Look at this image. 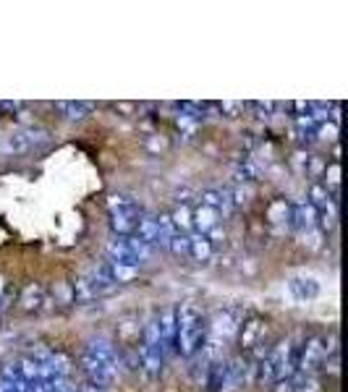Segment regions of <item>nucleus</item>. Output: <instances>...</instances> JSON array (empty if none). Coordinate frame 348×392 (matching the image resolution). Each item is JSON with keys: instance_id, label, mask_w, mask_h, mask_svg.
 <instances>
[{"instance_id": "7", "label": "nucleus", "mask_w": 348, "mask_h": 392, "mask_svg": "<svg viewBox=\"0 0 348 392\" xmlns=\"http://www.w3.org/2000/svg\"><path fill=\"white\" fill-rule=\"evenodd\" d=\"M202 204L204 206H209V209H215V212H223V215H228L230 212V206H233V199H230V191H220V188H204L202 191Z\"/></svg>"}, {"instance_id": "14", "label": "nucleus", "mask_w": 348, "mask_h": 392, "mask_svg": "<svg viewBox=\"0 0 348 392\" xmlns=\"http://www.w3.org/2000/svg\"><path fill=\"white\" fill-rule=\"evenodd\" d=\"M108 209L110 215H116V212H141L139 202L131 194H113L108 199Z\"/></svg>"}, {"instance_id": "17", "label": "nucleus", "mask_w": 348, "mask_h": 392, "mask_svg": "<svg viewBox=\"0 0 348 392\" xmlns=\"http://www.w3.org/2000/svg\"><path fill=\"white\" fill-rule=\"evenodd\" d=\"M173 235H176V227H173V223H170V215H158V238H155V246L168 248Z\"/></svg>"}, {"instance_id": "22", "label": "nucleus", "mask_w": 348, "mask_h": 392, "mask_svg": "<svg viewBox=\"0 0 348 392\" xmlns=\"http://www.w3.org/2000/svg\"><path fill=\"white\" fill-rule=\"evenodd\" d=\"M168 248L173 251V256L186 259V256H189V235H186V233H176L173 238H170Z\"/></svg>"}, {"instance_id": "24", "label": "nucleus", "mask_w": 348, "mask_h": 392, "mask_svg": "<svg viewBox=\"0 0 348 392\" xmlns=\"http://www.w3.org/2000/svg\"><path fill=\"white\" fill-rule=\"evenodd\" d=\"M220 110H223V113H228V115L233 118L241 110V105H239V102H223V105H220Z\"/></svg>"}, {"instance_id": "3", "label": "nucleus", "mask_w": 348, "mask_h": 392, "mask_svg": "<svg viewBox=\"0 0 348 392\" xmlns=\"http://www.w3.org/2000/svg\"><path fill=\"white\" fill-rule=\"evenodd\" d=\"M79 361H81V369H84V374H87V379H90V382H97V384H102V387H108V384L118 377L120 363L105 361V358H99V356L90 353L87 348L81 351Z\"/></svg>"}, {"instance_id": "18", "label": "nucleus", "mask_w": 348, "mask_h": 392, "mask_svg": "<svg viewBox=\"0 0 348 392\" xmlns=\"http://www.w3.org/2000/svg\"><path fill=\"white\" fill-rule=\"evenodd\" d=\"M291 384H293V392H322L314 374H293Z\"/></svg>"}, {"instance_id": "10", "label": "nucleus", "mask_w": 348, "mask_h": 392, "mask_svg": "<svg viewBox=\"0 0 348 392\" xmlns=\"http://www.w3.org/2000/svg\"><path fill=\"white\" fill-rule=\"evenodd\" d=\"M288 288L296 301H312V298L319 295V283L314 277H293L288 283Z\"/></svg>"}, {"instance_id": "16", "label": "nucleus", "mask_w": 348, "mask_h": 392, "mask_svg": "<svg viewBox=\"0 0 348 392\" xmlns=\"http://www.w3.org/2000/svg\"><path fill=\"white\" fill-rule=\"evenodd\" d=\"M170 223H173V227H176V233H186L189 235V230L194 227V223H191V206L189 204H181L173 215H170Z\"/></svg>"}, {"instance_id": "11", "label": "nucleus", "mask_w": 348, "mask_h": 392, "mask_svg": "<svg viewBox=\"0 0 348 392\" xmlns=\"http://www.w3.org/2000/svg\"><path fill=\"white\" fill-rule=\"evenodd\" d=\"M139 241L144 244L155 246V238H158V215H149V212H141L139 220H137V227H134V233Z\"/></svg>"}, {"instance_id": "9", "label": "nucleus", "mask_w": 348, "mask_h": 392, "mask_svg": "<svg viewBox=\"0 0 348 392\" xmlns=\"http://www.w3.org/2000/svg\"><path fill=\"white\" fill-rule=\"evenodd\" d=\"M259 335H262V319L251 316V319H246V322H241V327H239V343H241V348H244V351H251V348H257Z\"/></svg>"}, {"instance_id": "23", "label": "nucleus", "mask_w": 348, "mask_h": 392, "mask_svg": "<svg viewBox=\"0 0 348 392\" xmlns=\"http://www.w3.org/2000/svg\"><path fill=\"white\" fill-rule=\"evenodd\" d=\"M8 301H11V288L6 283V277H0V312L8 306Z\"/></svg>"}, {"instance_id": "5", "label": "nucleus", "mask_w": 348, "mask_h": 392, "mask_svg": "<svg viewBox=\"0 0 348 392\" xmlns=\"http://www.w3.org/2000/svg\"><path fill=\"white\" fill-rule=\"evenodd\" d=\"M105 254H108L110 265L131 267V270L139 267V259L131 254V248L126 246V235H110V241L105 244Z\"/></svg>"}, {"instance_id": "6", "label": "nucleus", "mask_w": 348, "mask_h": 392, "mask_svg": "<svg viewBox=\"0 0 348 392\" xmlns=\"http://www.w3.org/2000/svg\"><path fill=\"white\" fill-rule=\"evenodd\" d=\"M19 304L24 312H42L45 304H48V293H45V288L40 283H29L21 288Z\"/></svg>"}, {"instance_id": "26", "label": "nucleus", "mask_w": 348, "mask_h": 392, "mask_svg": "<svg viewBox=\"0 0 348 392\" xmlns=\"http://www.w3.org/2000/svg\"><path fill=\"white\" fill-rule=\"evenodd\" d=\"M19 108H21L19 102H0V110H3V113H16Z\"/></svg>"}, {"instance_id": "1", "label": "nucleus", "mask_w": 348, "mask_h": 392, "mask_svg": "<svg viewBox=\"0 0 348 392\" xmlns=\"http://www.w3.org/2000/svg\"><path fill=\"white\" fill-rule=\"evenodd\" d=\"M209 327L204 316L194 304H181L176 309V353L181 356H197L207 345Z\"/></svg>"}, {"instance_id": "8", "label": "nucleus", "mask_w": 348, "mask_h": 392, "mask_svg": "<svg viewBox=\"0 0 348 392\" xmlns=\"http://www.w3.org/2000/svg\"><path fill=\"white\" fill-rule=\"evenodd\" d=\"M209 327V332H215V337H230L233 332H239V316H236V312H220L218 316H215V322L207 324Z\"/></svg>"}, {"instance_id": "13", "label": "nucleus", "mask_w": 348, "mask_h": 392, "mask_svg": "<svg viewBox=\"0 0 348 392\" xmlns=\"http://www.w3.org/2000/svg\"><path fill=\"white\" fill-rule=\"evenodd\" d=\"M189 256L194 262H207L212 256V244L207 241V235L189 233Z\"/></svg>"}, {"instance_id": "4", "label": "nucleus", "mask_w": 348, "mask_h": 392, "mask_svg": "<svg viewBox=\"0 0 348 392\" xmlns=\"http://www.w3.org/2000/svg\"><path fill=\"white\" fill-rule=\"evenodd\" d=\"M288 225L296 230V233H309L317 227V209L309 204L307 199H298L291 204L288 212Z\"/></svg>"}, {"instance_id": "21", "label": "nucleus", "mask_w": 348, "mask_h": 392, "mask_svg": "<svg viewBox=\"0 0 348 392\" xmlns=\"http://www.w3.org/2000/svg\"><path fill=\"white\" fill-rule=\"evenodd\" d=\"M32 149L29 144V136H27V131H19V134H11L6 139V152H27Z\"/></svg>"}, {"instance_id": "12", "label": "nucleus", "mask_w": 348, "mask_h": 392, "mask_svg": "<svg viewBox=\"0 0 348 392\" xmlns=\"http://www.w3.org/2000/svg\"><path fill=\"white\" fill-rule=\"evenodd\" d=\"M218 212L215 209H209V206L199 204L197 209H191V223L197 227V233L207 235L212 227H218Z\"/></svg>"}, {"instance_id": "19", "label": "nucleus", "mask_w": 348, "mask_h": 392, "mask_svg": "<svg viewBox=\"0 0 348 392\" xmlns=\"http://www.w3.org/2000/svg\"><path fill=\"white\" fill-rule=\"evenodd\" d=\"M307 202H309V204H312V206H314V209H322V206H325V204H330V202H333V196L328 194V188L322 186L319 181H314V183L309 186Z\"/></svg>"}, {"instance_id": "20", "label": "nucleus", "mask_w": 348, "mask_h": 392, "mask_svg": "<svg viewBox=\"0 0 348 392\" xmlns=\"http://www.w3.org/2000/svg\"><path fill=\"white\" fill-rule=\"evenodd\" d=\"M74 301H76V304H92V301H97V295H95L87 277H79V280L74 283Z\"/></svg>"}, {"instance_id": "25", "label": "nucleus", "mask_w": 348, "mask_h": 392, "mask_svg": "<svg viewBox=\"0 0 348 392\" xmlns=\"http://www.w3.org/2000/svg\"><path fill=\"white\" fill-rule=\"evenodd\" d=\"M275 392H293L291 379H280V382H275Z\"/></svg>"}, {"instance_id": "15", "label": "nucleus", "mask_w": 348, "mask_h": 392, "mask_svg": "<svg viewBox=\"0 0 348 392\" xmlns=\"http://www.w3.org/2000/svg\"><path fill=\"white\" fill-rule=\"evenodd\" d=\"M58 110L69 120H84L95 110V105L92 102H58Z\"/></svg>"}, {"instance_id": "2", "label": "nucleus", "mask_w": 348, "mask_h": 392, "mask_svg": "<svg viewBox=\"0 0 348 392\" xmlns=\"http://www.w3.org/2000/svg\"><path fill=\"white\" fill-rule=\"evenodd\" d=\"M328 358V340L325 337H309L298 345V369L296 374H314Z\"/></svg>"}]
</instances>
